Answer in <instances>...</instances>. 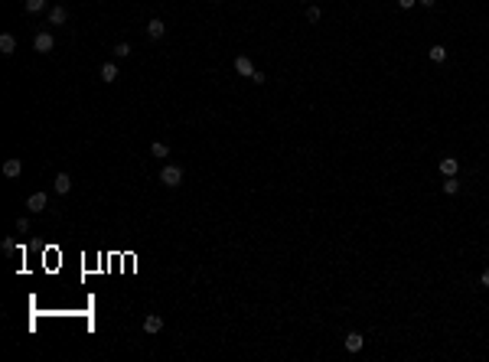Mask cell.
<instances>
[{
	"label": "cell",
	"instance_id": "17",
	"mask_svg": "<svg viewBox=\"0 0 489 362\" xmlns=\"http://www.w3.org/2000/svg\"><path fill=\"white\" fill-rule=\"evenodd\" d=\"M46 10V0H26V13H43Z\"/></svg>",
	"mask_w": 489,
	"mask_h": 362
},
{
	"label": "cell",
	"instance_id": "16",
	"mask_svg": "<svg viewBox=\"0 0 489 362\" xmlns=\"http://www.w3.org/2000/svg\"><path fill=\"white\" fill-rule=\"evenodd\" d=\"M150 154L154 157H170V147L163 141H157V144H150Z\"/></svg>",
	"mask_w": 489,
	"mask_h": 362
},
{
	"label": "cell",
	"instance_id": "7",
	"mask_svg": "<svg viewBox=\"0 0 489 362\" xmlns=\"http://www.w3.org/2000/svg\"><path fill=\"white\" fill-rule=\"evenodd\" d=\"M98 75H101V82H105V85H114V82H118V66H114V62H105Z\"/></svg>",
	"mask_w": 489,
	"mask_h": 362
},
{
	"label": "cell",
	"instance_id": "11",
	"mask_svg": "<svg viewBox=\"0 0 489 362\" xmlns=\"http://www.w3.org/2000/svg\"><path fill=\"white\" fill-rule=\"evenodd\" d=\"M163 33H167V23L154 17V20L147 23V36H150V39H163Z\"/></svg>",
	"mask_w": 489,
	"mask_h": 362
},
{
	"label": "cell",
	"instance_id": "19",
	"mask_svg": "<svg viewBox=\"0 0 489 362\" xmlns=\"http://www.w3.org/2000/svg\"><path fill=\"white\" fill-rule=\"evenodd\" d=\"M114 55H118V59H127V55H130V46L127 43H118V46H114Z\"/></svg>",
	"mask_w": 489,
	"mask_h": 362
},
{
	"label": "cell",
	"instance_id": "10",
	"mask_svg": "<svg viewBox=\"0 0 489 362\" xmlns=\"http://www.w3.org/2000/svg\"><path fill=\"white\" fill-rule=\"evenodd\" d=\"M342 346H346V352H359L362 346H366V336H362V333H349Z\"/></svg>",
	"mask_w": 489,
	"mask_h": 362
},
{
	"label": "cell",
	"instance_id": "2",
	"mask_svg": "<svg viewBox=\"0 0 489 362\" xmlns=\"http://www.w3.org/2000/svg\"><path fill=\"white\" fill-rule=\"evenodd\" d=\"M33 49H36V52H52V49H56V39H52V33H36V36H33Z\"/></svg>",
	"mask_w": 489,
	"mask_h": 362
},
{
	"label": "cell",
	"instance_id": "13",
	"mask_svg": "<svg viewBox=\"0 0 489 362\" xmlns=\"http://www.w3.org/2000/svg\"><path fill=\"white\" fill-rule=\"evenodd\" d=\"M17 52V39L10 36V33H4V36H0V55H13Z\"/></svg>",
	"mask_w": 489,
	"mask_h": 362
},
{
	"label": "cell",
	"instance_id": "18",
	"mask_svg": "<svg viewBox=\"0 0 489 362\" xmlns=\"http://www.w3.org/2000/svg\"><path fill=\"white\" fill-rule=\"evenodd\" d=\"M320 17H323V13H320V7H313V4H310V7H307V20H310V23H320Z\"/></svg>",
	"mask_w": 489,
	"mask_h": 362
},
{
	"label": "cell",
	"instance_id": "21",
	"mask_svg": "<svg viewBox=\"0 0 489 362\" xmlns=\"http://www.w3.org/2000/svg\"><path fill=\"white\" fill-rule=\"evenodd\" d=\"M251 82H254V85H264V82H267V75H264V72H258V69H254V75H251Z\"/></svg>",
	"mask_w": 489,
	"mask_h": 362
},
{
	"label": "cell",
	"instance_id": "8",
	"mask_svg": "<svg viewBox=\"0 0 489 362\" xmlns=\"http://www.w3.org/2000/svg\"><path fill=\"white\" fill-rule=\"evenodd\" d=\"M49 23H52V26H62V23H68V10H65L62 4H56V7L49 10Z\"/></svg>",
	"mask_w": 489,
	"mask_h": 362
},
{
	"label": "cell",
	"instance_id": "15",
	"mask_svg": "<svg viewBox=\"0 0 489 362\" xmlns=\"http://www.w3.org/2000/svg\"><path fill=\"white\" fill-rule=\"evenodd\" d=\"M444 193H447V196H457V193H460V179L457 176H447L444 179Z\"/></svg>",
	"mask_w": 489,
	"mask_h": 362
},
{
	"label": "cell",
	"instance_id": "25",
	"mask_svg": "<svg viewBox=\"0 0 489 362\" xmlns=\"http://www.w3.org/2000/svg\"><path fill=\"white\" fill-rule=\"evenodd\" d=\"M304 4H307V0H304Z\"/></svg>",
	"mask_w": 489,
	"mask_h": 362
},
{
	"label": "cell",
	"instance_id": "14",
	"mask_svg": "<svg viewBox=\"0 0 489 362\" xmlns=\"http://www.w3.org/2000/svg\"><path fill=\"white\" fill-rule=\"evenodd\" d=\"M428 59L440 66V62H447V49H444V46H431V49H428Z\"/></svg>",
	"mask_w": 489,
	"mask_h": 362
},
{
	"label": "cell",
	"instance_id": "9",
	"mask_svg": "<svg viewBox=\"0 0 489 362\" xmlns=\"http://www.w3.org/2000/svg\"><path fill=\"white\" fill-rule=\"evenodd\" d=\"M437 170L444 173V176H457V170H460V160H453V157H444L437 163Z\"/></svg>",
	"mask_w": 489,
	"mask_h": 362
},
{
	"label": "cell",
	"instance_id": "23",
	"mask_svg": "<svg viewBox=\"0 0 489 362\" xmlns=\"http://www.w3.org/2000/svg\"><path fill=\"white\" fill-rule=\"evenodd\" d=\"M479 284H483V287H489V268L483 271V274H479Z\"/></svg>",
	"mask_w": 489,
	"mask_h": 362
},
{
	"label": "cell",
	"instance_id": "20",
	"mask_svg": "<svg viewBox=\"0 0 489 362\" xmlns=\"http://www.w3.org/2000/svg\"><path fill=\"white\" fill-rule=\"evenodd\" d=\"M17 232H20V235L30 232V219H26V215H20V219H17Z\"/></svg>",
	"mask_w": 489,
	"mask_h": 362
},
{
	"label": "cell",
	"instance_id": "3",
	"mask_svg": "<svg viewBox=\"0 0 489 362\" xmlns=\"http://www.w3.org/2000/svg\"><path fill=\"white\" fill-rule=\"evenodd\" d=\"M160 330H163V317L160 313H147V317H144V333L154 336V333H160Z\"/></svg>",
	"mask_w": 489,
	"mask_h": 362
},
{
	"label": "cell",
	"instance_id": "22",
	"mask_svg": "<svg viewBox=\"0 0 489 362\" xmlns=\"http://www.w3.org/2000/svg\"><path fill=\"white\" fill-rule=\"evenodd\" d=\"M414 4H417V0H398V7H401V10H411Z\"/></svg>",
	"mask_w": 489,
	"mask_h": 362
},
{
	"label": "cell",
	"instance_id": "12",
	"mask_svg": "<svg viewBox=\"0 0 489 362\" xmlns=\"http://www.w3.org/2000/svg\"><path fill=\"white\" fill-rule=\"evenodd\" d=\"M26 209H30V212H46V193H33V196L26 199Z\"/></svg>",
	"mask_w": 489,
	"mask_h": 362
},
{
	"label": "cell",
	"instance_id": "6",
	"mask_svg": "<svg viewBox=\"0 0 489 362\" xmlns=\"http://www.w3.org/2000/svg\"><path fill=\"white\" fill-rule=\"evenodd\" d=\"M235 72L245 75V79H251V75H254V66H251V59H248V55H235Z\"/></svg>",
	"mask_w": 489,
	"mask_h": 362
},
{
	"label": "cell",
	"instance_id": "4",
	"mask_svg": "<svg viewBox=\"0 0 489 362\" xmlns=\"http://www.w3.org/2000/svg\"><path fill=\"white\" fill-rule=\"evenodd\" d=\"M20 173H23V160H20V157H10V160L4 163V176H7V179H17Z\"/></svg>",
	"mask_w": 489,
	"mask_h": 362
},
{
	"label": "cell",
	"instance_id": "1",
	"mask_svg": "<svg viewBox=\"0 0 489 362\" xmlns=\"http://www.w3.org/2000/svg\"><path fill=\"white\" fill-rule=\"evenodd\" d=\"M160 183H163V186H170V190H176V186L183 183V166L167 163V166L160 170Z\"/></svg>",
	"mask_w": 489,
	"mask_h": 362
},
{
	"label": "cell",
	"instance_id": "5",
	"mask_svg": "<svg viewBox=\"0 0 489 362\" xmlns=\"http://www.w3.org/2000/svg\"><path fill=\"white\" fill-rule=\"evenodd\" d=\"M52 190H56L59 196H65V193L72 190V176H68V173H56V179H52Z\"/></svg>",
	"mask_w": 489,
	"mask_h": 362
},
{
	"label": "cell",
	"instance_id": "24",
	"mask_svg": "<svg viewBox=\"0 0 489 362\" xmlns=\"http://www.w3.org/2000/svg\"><path fill=\"white\" fill-rule=\"evenodd\" d=\"M417 4H421V7H428V10H431V7H437V0H417Z\"/></svg>",
	"mask_w": 489,
	"mask_h": 362
}]
</instances>
